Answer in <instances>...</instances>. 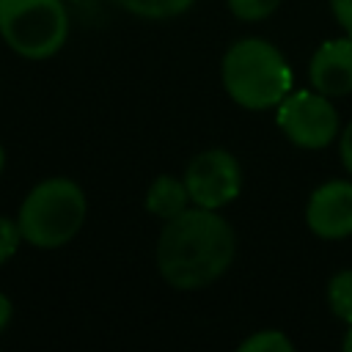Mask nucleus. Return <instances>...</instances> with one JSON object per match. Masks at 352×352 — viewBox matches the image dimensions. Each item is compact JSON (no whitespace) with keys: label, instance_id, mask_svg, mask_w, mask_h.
Wrapping results in <instances>:
<instances>
[{"label":"nucleus","instance_id":"1","mask_svg":"<svg viewBox=\"0 0 352 352\" xmlns=\"http://www.w3.org/2000/svg\"><path fill=\"white\" fill-rule=\"evenodd\" d=\"M236 236L217 209L187 206L165 220L157 239V270L168 286L195 292L214 283L234 261Z\"/></svg>","mask_w":352,"mask_h":352},{"label":"nucleus","instance_id":"2","mask_svg":"<svg viewBox=\"0 0 352 352\" xmlns=\"http://www.w3.org/2000/svg\"><path fill=\"white\" fill-rule=\"evenodd\" d=\"M223 88L245 110L278 107L294 85L283 52L264 38H242L223 55Z\"/></svg>","mask_w":352,"mask_h":352},{"label":"nucleus","instance_id":"3","mask_svg":"<svg viewBox=\"0 0 352 352\" xmlns=\"http://www.w3.org/2000/svg\"><path fill=\"white\" fill-rule=\"evenodd\" d=\"M85 192L77 182L66 176H52L38 182L22 201L16 226L22 239L33 248H63L77 236L85 223Z\"/></svg>","mask_w":352,"mask_h":352},{"label":"nucleus","instance_id":"4","mask_svg":"<svg viewBox=\"0 0 352 352\" xmlns=\"http://www.w3.org/2000/svg\"><path fill=\"white\" fill-rule=\"evenodd\" d=\"M0 36L22 58H52L69 38L63 0H0Z\"/></svg>","mask_w":352,"mask_h":352},{"label":"nucleus","instance_id":"5","mask_svg":"<svg viewBox=\"0 0 352 352\" xmlns=\"http://www.w3.org/2000/svg\"><path fill=\"white\" fill-rule=\"evenodd\" d=\"M275 121L300 148H324L338 138V110L319 91H292L275 107Z\"/></svg>","mask_w":352,"mask_h":352},{"label":"nucleus","instance_id":"6","mask_svg":"<svg viewBox=\"0 0 352 352\" xmlns=\"http://www.w3.org/2000/svg\"><path fill=\"white\" fill-rule=\"evenodd\" d=\"M184 184L190 201L204 209H220L231 204L242 190V168L226 148H206L195 154L184 168Z\"/></svg>","mask_w":352,"mask_h":352},{"label":"nucleus","instance_id":"7","mask_svg":"<svg viewBox=\"0 0 352 352\" xmlns=\"http://www.w3.org/2000/svg\"><path fill=\"white\" fill-rule=\"evenodd\" d=\"M305 223L319 239H344L352 234V182L330 179L319 184L305 206Z\"/></svg>","mask_w":352,"mask_h":352},{"label":"nucleus","instance_id":"8","mask_svg":"<svg viewBox=\"0 0 352 352\" xmlns=\"http://www.w3.org/2000/svg\"><path fill=\"white\" fill-rule=\"evenodd\" d=\"M311 88L324 96L352 94V36L319 44L308 66Z\"/></svg>","mask_w":352,"mask_h":352},{"label":"nucleus","instance_id":"9","mask_svg":"<svg viewBox=\"0 0 352 352\" xmlns=\"http://www.w3.org/2000/svg\"><path fill=\"white\" fill-rule=\"evenodd\" d=\"M143 201H146V209H148L151 214H157L160 220H170V217H176L179 212L187 209L190 192H187L184 179H176V176L162 173V176H157V179L148 184Z\"/></svg>","mask_w":352,"mask_h":352},{"label":"nucleus","instance_id":"10","mask_svg":"<svg viewBox=\"0 0 352 352\" xmlns=\"http://www.w3.org/2000/svg\"><path fill=\"white\" fill-rule=\"evenodd\" d=\"M327 305L336 319L352 324V270H341L327 283Z\"/></svg>","mask_w":352,"mask_h":352},{"label":"nucleus","instance_id":"11","mask_svg":"<svg viewBox=\"0 0 352 352\" xmlns=\"http://www.w3.org/2000/svg\"><path fill=\"white\" fill-rule=\"evenodd\" d=\"M294 344L283 330H258L239 344V352H292Z\"/></svg>","mask_w":352,"mask_h":352},{"label":"nucleus","instance_id":"12","mask_svg":"<svg viewBox=\"0 0 352 352\" xmlns=\"http://www.w3.org/2000/svg\"><path fill=\"white\" fill-rule=\"evenodd\" d=\"M278 6H280V0H228L231 14H234L236 19H242V22L267 19Z\"/></svg>","mask_w":352,"mask_h":352},{"label":"nucleus","instance_id":"13","mask_svg":"<svg viewBox=\"0 0 352 352\" xmlns=\"http://www.w3.org/2000/svg\"><path fill=\"white\" fill-rule=\"evenodd\" d=\"M113 3L126 8L135 16H143V19H168V16H173L170 6L165 0H113Z\"/></svg>","mask_w":352,"mask_h":352},{"label":"nucleus","instance_id":"14","mask_svg":"<svg viewBox=\"0 0 352 352\" xmlns=\"http://www.w3.org/2000/svg\"><path fill=\"white\" fill-rule=\"evenodd\" d=\"M19 242H25V239H22V231H19L16 220L0 214V264H6L16 253Z\"/></svg>","mask_w":352,"mask_h":352},{"label":"nucleus","instance_id":"15","mask_svg":"<svg viewBox=\"0 0 352 352\" xmlns=\"http://www.w3.org/2000/svg\"><path fill=\"white\" fill-rule=\"evenodd\" d=\"M330 8L336 22L346 30V36H352V0H330Z\"/></svg>","mask_w":352,"mask_h":352},{"label":"nucleus","instance_id":"16","mask_svg":"<svg viewBox=\"0 0 352 352\" xmlns=\"http://www.w3.org/2000/svg\"><path fill=\"white\" fill-rule=\"evenodd\" d=\"M338 157H341V165L344 170L352 176V121L344 126L341 132V140H338Z\"/></svg>","mask_w":352,"mask_h":352},{"label":"nucleus","instance_id":"17","mask_svg":"<svg viewBox=\"0 0 352 352\" xmlns=\"http://www.w3.org/2000/svg\"><path fill=\"white\" fill-rule=\"evenodd\" d=\"M11 314H14V305H11V300L0 292V333L8 327V322H11Z\"/></svg>","mask_w":352,"mask_h":352},{"label":"nucleus","instance_id":"18","mask_svg":"<svg viewBox=\"0 0 352 352\" xmlns=\"http://www.w3.org/2000/svg\"><path fill=\"white\" fill-rule=\"evenodd\" d=\"M165 3L170 6V14H173V16H179V14H184L187 8H192V3H195V0H165Z\"/></svg>","mask_w":352,"mask_h":352},{"label":"nucleus","instance_id":"19","mask_svg":"<svg viewBox=\"0 0 352 352\" xmlns=\"http://www.w3.org/2000/svg\"><path fill=\"white\" fill-rule=\"evenodd\" d=\"M341 349H344V352H352V324H349V330H346V336H344V341H341Z\"/></svg>","mask_w":352,"mask_h":352},{"label":"nucleus","instance_id":"20","mask_svg":"<svg viewBox=\"0 0 352 352\" xmlns=\"http://www.w3.org/2000/svg\"><path fill=\"white\" fill-rule=\"evenodd\" d=\"M3 168H6V151H3V146H0V173H3Z\"/></svg>","mask_w":352,"mask_h":352}]
</instances>
